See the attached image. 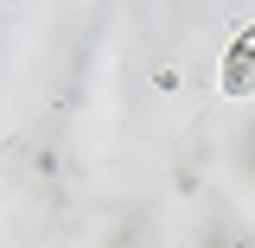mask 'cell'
I'll return each mask as SVG.
<instances>
[{
	"instance_id": "obj_1",
	"label": "cell",
	"mask_w": 255,
	"mask_h": 248,
	"mask_svg": "<svg viewBox=\"0 0 255 248\" xmlns=\"http://www.w3.org/2000/svg\"><path fill=\"white\" fill-rule=\"evenodd\" d=\"M223 83L243 95V89H255V32H243V45L230 51V64H223Z\"/></svg>"
}]
</instances>
